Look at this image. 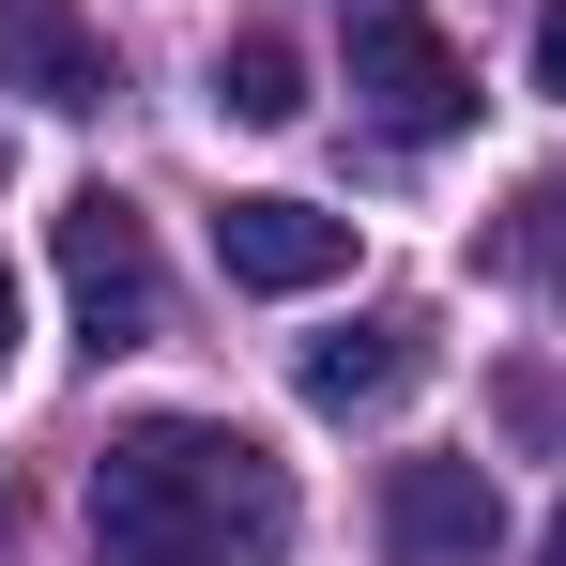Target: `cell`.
Listing matches in <instances>:
<instances>
[{
	"instance_id": "1",
	"label": "cell",
	"mask_w": 566,
	"mask_h": 566,
	"mask_svg": "<svg viewBox=\"0 0 566 566\" xmlns=\"http://www.w3.org/2000/svg\"><path fill=\"white\" fill-rule=\"evenodd\" d=\"M93 552L107 566H276L291 460L230 413H138L93 460Z\"/></svg>"
},
{
	"instance_id": "2",
	"label": "cell",
	"mask_w": 566,
	"mask_h": 566,
	"mask_svg": "<svg viewBox=\"0 0 566 566\" xmlns=\"http://www.w3.org/2000/svg\"><path fill=\"white\" fill-rule=\"evenodd\" d=\"M62 306H77V353H154V322H169V276H154V214L123 185H77L62 199Z\"/></svg>"
},
{
	"instance_id": "3",
	"label": "cell",
	"mask_w": 566,
	"mask_h": 566,
	"mask_svg": "<svg viewBox=\"0 0 566 566\" xmlns=\"http://www.w3.org/2000/svg\"><path fill=\"white\" fill-rule=\"evenodd\" d=\"M353 107H368L382 138H460L474 123V62L413 0H368V15H353Z\"/></svg>"
},
{
	"instance_id": "4",
	"label": "cell",
	"mask_w": 566,
	"mask_h": 566,
	"mask_svg": "<svg viewBox=\"0 0 566 566\" xmlns=\"http://www.w3.org/2000/svg\"><path fill=\"white\" fill-rule=\"evenodd\" d=\"M490 552H505L490 460H398L382 474V566H490Z\"/></svg>"
},
{
	"instance_id": "5",
	"label": "cell",
	"mask_w": 566,
	"mask_h": 566,
	"mask_svg": "<svg viewBox=\"0 0 566 566\" xmlns=\"http://www.w3.org/2000/svg\"><path fill=\"white\" fill-rule=\"evenodd\" d=\"M214 261H230V291H322V276H353V214H322V199H230Z\"/></svg>"
},
{
	"instance_id": "6",
	"label": "cell",
	"mask_w": 566,
	"mask_h": 566,
	"mask_svg": "<svg viewBox=\"0 0 566 566\" xmlns=\"http://www.w3.org/2000/svg\"><path fill=\"white\" fill-rule=\"evenodd\" d=\"M0 93H31V107H107L123 62H107V31L77 15V0H0Z\"/></svg>"
},
{
	"instance_id": "7",
	"label": "cell",
	"mask_w": 566,
	"mask_h": 566,
	"mask_svg": "<svg viewBox=\"0 0 566 566\" xmlns=\"http://www.w3.org/2000/svg\"><path fill=\"white\" fill-rule=\"evenodd\" d=\"M413 368H429V337H413L398 306L337 322V337H306V398H322V413H398V398H413Z\"/></svg>"
},
{
	"instance_id": "8",
	"label": "cell",
	"mask_w": 566,
	"mask_h": 566,
	"mask_svg": "<svg viewBox=\"0 0 566 566\" xmlns=\"http://www.w3.org/2000/svg\"><path fill=\"white\" fill-rule=\"evenodd\" d=\"M214 107L261 123V138L306 123V62H291V31H230V46H214Z\"/></svg>"
},
{
	"instance_id": "9",
	"label": "cell",
	"mask_w": 566,
	"mask_h": 566,
	"mask_svg": "<svg viewBox=\"0 0 566 566\" xmlns=\"http://www.w3.org/2000/svg\"><path fill=\"white\" fill-rule=\"evenodd\" d=\"M490 276H521V291H566V185H521L505 214H490V245H474Z\"/></svg>"
},
{
	"instance_id": "10",
	"label": "cell",
	"mask_w": 566,
	"mask_h": 566,
	"mask_svg": "<svg viewBox=\"0 0 566 566\" xmlns=\"http://www.w3.org/2000/svg\"><path fill=\"white\" fill-rule=\"evenodd\" d=\"M536 93H566V0H536Z\"/></svg>"
},
{
	"instance_id": "11",
	"label": "cell",
	"mask_w": 566,
	"mask_h": 566,
	"mask_svg": "<svg viewBox=\"0 0 566 566\" xmlns=\"http://www.w3.org/2000/svg\"><path fill=\"white\" fill-rule=\"evenodd\" d=\"M0 368H15V276H0Z\"/></svg>"
},
{
	"instance_id": "12",
	"label": "cell",
	"mask_w": 566,
	"mask_h": 566,
	"mask_svg": "<svg viewBox=\"0 0 566 566\" xmlns=\"http://www.w3.org/2000/svg\"><path fill=\"white\" fill-rule=\"evenodd\" d=\"M552 566H566V505H552Z\"/></svg>"
}]
</instances>
